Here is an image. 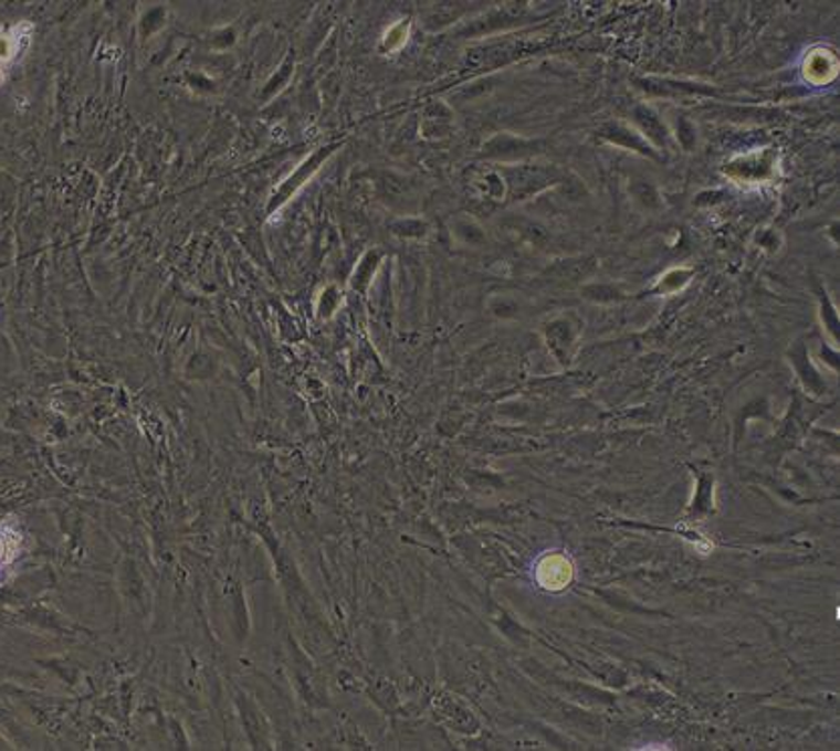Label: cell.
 Wrapping results in <instances>:
<instances>
[{
    "mask_svg": "<svg viewBox=\"0 0 840 751\" xmlns=\"http://www.w3.org/2000/svg\"><path fill=\"white\" fill-rule=\"evenodd\" d=\"M34 27L29 21L12 24L9 29H0V87L4 85L9 68L23 57L24 51L33 39Z\"/></svg>",
    "mask_w": 840,
    "mask_h": 751,
    "instance_id": "obj_1",
    "label": "cell"
},
{
    "mask_svg": "<svg viewBox=\"0 0 840 751\" xmlns=\"http://www.w3.org/2000/svg\"><path fill=\"white\" fill-rule=\"evenodd\" d=\"M23 554V535L14 520L0 518V586L11 577Z\"/></svg>",
    "mask_w": 840,
    "mask_h": 751,
    "instance_id": "obj_2",
    "label": "cell"
},
{
    "mask_svg": "<svg viewBox=\"0 0 840 751\" xmlns=\"http://www.w3.org/2000/svg\"><path fill=\"white\" fill-rule=\"evenodd\" d=\"M570 579H573V567L565 557L553 554L538 564V581L548 591L565 589Z\"/></svg>",
    "mask_w": 840,
    "mask_h": 751,
    "instance_id": "obj_3",
    "label": "cell"
}]
</instances>
